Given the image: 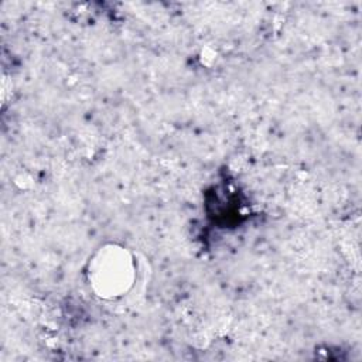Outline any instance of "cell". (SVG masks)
<instances>
[{"label": "cell", "instance_id": "cell-1", "mask_svg": "<svg viewBox=\"0 0 362 362\" xmlns=\"http://www.w3.org/2000/svg\"><path fill=\"white\" fill-rule=\"evenodd\" d=\"M88 276L98 296L117 298L133 287L136 279L134 260L130 252L122 246H105L92 257Z\"/></svg>", "mask_w": 362, "mask_h": 362}]
</instances>
